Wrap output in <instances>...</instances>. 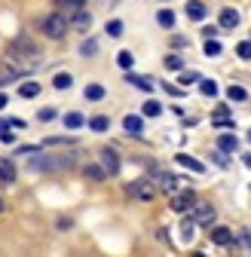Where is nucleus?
<instances>
[{"instance_id": "26", "label": "nucleus", "mask_w": 251, "mask_h": 257, "mask_svg": "<svg viewBox=\"0 0 251 257\" xmlns=\"http://www.w3.org/2000/svg\"><path fill=\"white\" fill-rule=\"evenodd\" d=\"M202 52H205V55L211 58V55H221V52H224V46L217 43L214 37H205V46H202Z\"/></svg>"}, {"instance_id": "49", "label": "nucleus", "mask_w": 251, "mask_h": 257, "mask_svg": "<svg viewBox=\"0 0 251 257\" xmlns=\"http://www.w3.org/2000/svg\"><path fill=\"white\" fill-rule=\"evenodd\" d=\"M248 141H251V128H248Z\"/></svg>"}, {"instance_id": "15", "label": "nucleus", "mask_w": 251, "mask_h": 257, "mask_svg": "<svg viewBox=\"0 0 251 257\" xmlns=\"http://www.w3.org/2000/svg\"><path fill=\"white\" fill-rule=\"evenodd\" d=\"M178 166H184L187 172H196V175H205V166L199 163V159L187 156V153H178Z\"/></svg>"}, {"instance_id": "25", "label": "nucleus", "mask_w": 251, "mask_h": 257, "mask_svg": "<svg viewBox=\"0 0 251 257\" xmlns=\"http://www.w3.org/2000/svg\"><path fill=\"white\" fill-rule=\"evenodd\" d=\"M83 175H86L89 181H104V178H107V172H104L101 166H86V169H83Z\"/></svg>"}, {"instance_id": "44", "label": "nucleus", "mask_w": 251, "mask_h": 257, "mask_svg": "<svg viewBox=\"0 0 251 257\" xmlns=\"http://www.w3.org/2000/svg\"><path fill=\"white\" fill-rule=\"evenodd\" d=\"M61 4H65L68 10H80V7H83V0H61Z\"/></svg>"}, {"instance_id": "43", "label": "nucleus", "mask_w": 251, "mask_h": 257, "mask_svg": "<svg viewBox=\"0 0 251 257\" xmlns=\"http://www.w3.org/2000/svg\"><path fill=\"white\" fill-rule=\"evenodd\" d=\"M0 141H4V144H16V135H13V132H4V128H0Z\"/></svg>"}, {"instance_id": "4", "label": "nucleus", "mask_w": 251, "mask_h": 257, "mask_svg": "<svg viewBox=\"0 0 251 257\" xmlns=\"http://www.w3.org/2000/svg\"><path fill=\"white\" fill-rule=\"evenodd\" d=\"M190 214L196 217V223H202V227H211V223H214V217H217L214 205H208V202H196V205L190 208Z\"/></svg>"}, {"instance_id": "34", "label": "nucleus", "mask_w": 251, "mask_h": 257, "mask_svg": "<svg viewBox=\"0 0 251 257\" xmlns=\"http://www.w3.org/2000/svg\"><path fill=\"white\" fill-rule=\"evenodd\" d=\"M211 159H214V166H217V169H227V166H230V159H227V153H224V150H214V153H211Z\"/></svg>"}, {"instance_id": "3", "label": "nucleus", "mask_w": 251, "mask_h": 257, "mask_svg": "<svg viewBox=\"0 0 251 257\" xmlns=\"http://www.w3.org/2000/svg\"><path fill=\"white\" fill-rule=\"evenodd\" d=\"M10 52L16 55V61H37V58H40V49L31 43L28 37H16V40L10 43Z\"/></svg>"}, {"instance_id": "29", "label": "nucleus", "mask_w": 251, "mask_h": 257, "mask_svg": "<svg viewBox=\"0 0 251 257\" xmlns=\"http://www.w3.org/2000/svg\"><path fill=\"white\" fill-rule=\"evenodd\" d=\"M141 113H144V116H160V113H163V104L150 98V101H144V107H141Z\"/></svg>"}, {"instance_id": "8", "label": "nucleus", "mask_w": 251, "mask_h": 257, "mask_svg": "<svg viewBox=\"0 0 251 257\" xmlns=\"http://www.w3.org/2000/svg\"><path fill=\"white\" fill-rule=\"evenodd\" d=\"M126 193H129V196H138V199H144V202H150V199H153V187H150L144 178L132 181L129 187H126Z\"/></svg>"}, {"instance_id": "7", "label": "nucleus", "mask_w": 251, "mask_h": 257, "mask_svg": "<svg viewBox=\"0 0 251 257\" xmlns=\"http://www.w3.org/2000/svg\"><path fill=\"white\" fill-rule=\"evenodd\" d=\"M101 163H104V172L107 175H119V169H122V159H119V153L113 147H104L101 150Z\"/></svg>"}, {"instance_id": "38", "label": "nucleus", "mask_w": 251, "mask_h": 257, "mask_svg": "<svg viewBox=\"0 0 251 257\" xmlns=\"http://www.w3.org/2000/svg\"><path fill=\"white\" fill-rule=\"evenodd\" d=\"M55 116H58V110H55V107H43V110L37 113V119H40V122H49V119H55Z\"/></svg>"}, {"instance_id": "24", "label": "nucleus", "mask_w": 251, "mask_h": 257, "mask_svg": "<svg viewBox=\"0 0 251 257\" xmlns=\"http://www.w3.org/2000/svg\"><path fill=\"white\" fill-rule=\"evenodd\" d=\"M104 34H107V37H113V40H116V37H122V22H119V19H110V22L104 25Z\"/></svg>"}, {"instance_id": "12", "label": "nucleus", "mask_w": 251, "mask_h": 257, "mask_svg": "<svg viewBox=\"0 0 251 257\" xmlns=\"http://www.w3.org/2000/svg\"><path fill=\"white\" fill-rule=\"evenodd\" d=\"M196 227H199V223H196V217H193L190 211H187V214H184V220H181V239H184V242H193V236H196Z\"/></svg>"}, {"instance_id": "42", "label": "nucleus", "mask_w": 251, "mask_h": 257, "mask_svg": "<svg viewBox=\"0 0 251 257\" xmlns=\"http://www.w3.org/2000/svg\"><path fill=\"white\" fill-rule=\"evenodd\" d=\"M163 89H166L169 95H175V98H181V95H184V89H178V86H172V83H163Z\"/></svg>"}, {"instance_id": "33", "label": "nucleus", "mask_w": 251, "mask_h": 257, "mask_svg": "<svg viewBox=\"0 0 251 257\" xmlns=\"http://www.w3.org/2000/svg\"><path fill=\"white\" fill-rule=\"evenodd\" d=\"M227 95H230V101H245V98H248V92H245L242 86H230Z\"/></svg>"}, {"instance_id": "11", "label": "nucleus", "mask_w": 251, "mask_h": 257, "mask_svg": "<svg viewBox=\"0 0 251 257\" xmlns=\"http://www.w3.org/2000/svg\"><path fill=\"white\" fill-rule=\"evenodd\" d=\"M184 13H187V19H193V22H205V4L202 0H187V7H184Z\"/></svg>"}, {"instance_id": "27", "label": "nucleus", "mask_w": 251, "mask_h": 257, "mask_svg": "<svg viewBox=\"0 0 251 257\" xmlns=\"http://www.w3.org/2000/svg\"><path fill=\"white\" fill-rule=\"evenodd\" d=\"M178 83H181V89H187L190 83H199V74H196V71H184V68H181V77H178Z\"/></svg>"}, {"instance_id": "30", "label": "nucleus", "mask_w": 251, "mask_h": 257, "mask_svg": "<svg viewBox=\"0 0 251 257\" xmlns=\"http://www.w3.org/2000/svg\"><path fill=\"white\" fill-rule=\"evenodd\" d=\"M199 92L211 98V95H217V83H214V80H205V77H199Z\"/></svg>"}, {"instance_id": "5", "label": "nucleus", "mask_w": 251, "mask_h": 257, "mask_svg": "<svg viewBox=\"0 0 251 257\" xmlns=\"http://www.w3.org/2000/svg\"><path fill=\"white\" fill-rule=\"evenodd\" d=\"M122 128H126V135L141 138V135H144V113H129V116H122Z\"/></svg>"}, {"instance_id": "10", "label": "nucleus", "mask_w": 251, "mask_h": 257, "mask_svg": "<svg viewBox=\"0 0 251 257\" xmlns=\"http://www.w3.org/2000/svg\"><path fill=\"white\" fill-rule=\"evenodd\" d=\"M239 22H242V16H239L236 10H230V7H224V10H221V16H217V25H221L224 31L239 28Z\"/></svg>"}, {"instance_id": "47", "label": "nucleus", "mask_w": 251, "mask_h": 257, "mask_svg": "<svg viewBox=\"0 0 251 257\" xmlns=\"http://www.w3.org/2000/svg\"><path fill=\"white\" fill-rule=\"evenodd\" d=\"M4 107H7V95H4V92H0V110H4Z\"/></svg>"}, {"instance_id": "17", "label": "nucleus", "mask_w": 251, "mask_h": 257, "mask_svg": "<svg viewBox=\"0 0 251 257\" xmlns=\"http://www.w3.org/2000/svg\"><path fill=\"white\" fill-rule=\"evenodd\" d=\"M126 83L138 86L141 92H153V80H150V77H144V74H126Z\"/></svg>"}, {"instance_id": "14", "label": "nucleus", "mask_w": 251, "mask_h": 257, "mask_svg": "<svg viewBox=\"0 0 251 257\" xmlns=\"http://www.w3.org/2000/svg\"><path fill=\"white\" fill-rule=\"evenodd\" d=\"M68 25H74V28H80V31H89V28H92V13L80 7V10H74V19H71Z\"/></svg>"}, {"instance_id": "22", "label": "nucleus", "mask_w": 251, "mask_h": 257, "mask_svg": "<svg viewBox=\"0 0 251 257\" xmlns=\"http://www.w3.org/2000/svg\"><path fill=\"white\" fill-rule=\"evenodd\" d=\"M19 95H22V98H37V95H40V83H22Z\"/></svg>"}, {"instance_id": "39", "label": "nucleus", "mask_w": 251, "mask_h": 257, "mask_svg": "<svg viewBox=\"0 0 251 257\" xmlns=\"http://www.w3.org/2000/svg\"><path fill=\"white\" fill-rule=\"evenodd\" d=\"M224 116H230V107L227 104H217L214 113H211V119H224Z\"/></svg>"}, {"instance_id": "18", "label": "nucleus", "mask_w": 251, "mask_h": 257, "mask_svg": "<svg viewBox=\"0 0 251 257\" xmlns=\"http://www.w3.org/2000/svg\"><path fill=\"white\" fill-rule=\"evenodd\" d=\"M83 95H86V101H101V98H104V86L89 83V86L83 89Z\"/></svg>"}, {"instance_id": "37", "label": "nucleus", "mask_w": 251, "mask_h": 257, "mask_svg": "<svg viewBox=\"0 0 251 257\" xmlns=\"http://www.w3.org/2000/svg\"><path fill=\"white\" fill-rule=\"evenodd\" d=\"M236 55H239V58H245V61H248V58H251V40H242V43H239V46H236Z\"/></svg>"}, {"instance_id": "32", "label": "nucleus", "mask_w": 251, "mask_h": 257, "mask_svg": "<svg viewBox=\"0 0 251 257\" xmlns=\"http://www.w3.org/2000/svg\"><path fill=\"white\" fill-rule=\"evenodd\" d=\"M160 187H163L166 193H172V190L178 187V178H175V175H169V172H163V175H160Z\"/></svg>"}, {"instance_id": "45", "label": "nucleus", "mask_w": 251, "mask_h": 257, "mask_svg": "<svg viewBox=\"0 0 251 257\" xmlns=\"http://www.w3.org/2000/svg\"><path fill=\"white\" fill-rule=\"evenodd\" d=\"M239 236H242V242H245V248H248V251H251V230H242V233H239Z\"/></svg>"}, {"instance_id": "21", "label": "nucleus", "mask_w": 251, "mask_h": 257, "mask_svg": "<svg viewBox=\"0 0 251 257\" xmlns=\"http://www.w3.org/2000/svg\"><path fill=\"white\" fill-rule=\"evenodd\" d=\"M80 55H83V58L98 55V40H92V37H89V40H83V43H80Z\"/></svg>"}, {"instance_id": "1", "label": "nucleus", "mask_w": 251, "mask_h": 257, "mask_svg": "<svg viewBox=\"0 0 251 257\" xmlns=\"http://www.w3.org/2000/svg\"><path fill=\"white\" fill-rule=\"evenodd\" d=\"M40 31L49 40H61V37H65V31H68V19L61 16V13H49L46 19H40Z\"/></svg>"}, {"instance_id": "13", "label": "nucleus", "mask_w": 251, "mask_h": 257, "mask_svg": "<svg viewBox=\"0 0 251 257\" xmlns=\"http://www.w3.org/2000/svg\"><path fill=\"white\" fill-rule=\"evenodd\" d=\"M16 163L13 159H7V156H0V181L4 184H16Z\"/></svg>"}, {"instance_id": "9", "label": "nucleus", "mask_w": 251, "mask_h": 257, "mask_svg": "<svg viewBox=\"0 0 251 257\" xmlns=\"http://www.w3.org/2000/svg\"><path fill=\"white\" fill-rule=\"evenodd\" d=\"M208 236H211V242H214V245H221V248L236 245V236L230 233V227H211V230H208Z\"/></svg>"}, {"instance_id": "36", "label": "nucleus", "mask_w": 251, "mask_h": 257, "mask_svg": "<svg viewBox=\"0 0 251 257\" xmlns=\"http://www.w3.org/2000/svg\"><path fill=\"white\" fill-rule=\"evenodd\" d=\"M166 68H169V71H181V68H184V58H181V55H169V58H166Z\"/></svg>"}, {"instance_id": "23", "label": "nucleus", "mask_w": 251, "mask_h": 257, "mask_svg": "<svg viewBox=\"0 0 251 257\" xmlns=\"http://www.w3.org/2000/svg\"><path fill=\"white\" fill-rule=\"evenodd\" d=\"M156 25H163V28H175V13L163 7L160 13H156Z\"/></svg>"}, {"instance_id": "35", "label": "nucleus", "mask_w": 251, "mask_h": 257, "mask_svg": "<svg viewBox=\"0 0 251 257\" xmlns=\"http://www.w3.org/2000/svg\"><path fill=\"white\" fill-rule=\"evenodd\" d=\"M43 144H49V147H58V144H77V138H71V135L61 138V135H58V138H46Z\"/></svg>"}, {"instance_id": "19", "label": "nucleus", "mask_w": 251, "mask_h": 257, "mask_svg": "<svg viewBox=\"0 0 251 257\" xmlns=\"http://www.w3.org/2000/svg\"><path fill=\"white\" fill-rule=\"evenodd\" d=\"M86 125L92 128V132H107V128H110V119H107V116H92V119H86Z\"/></svg>"}, {"instance_id": "2", "label": "nucleus", "mask_w": 251, "mask_h": 257, "mask_svg": "<svg viewBox=\"0 0 251 257\" xmlns=\"http://www.w3.org/2000/svg\"><path fill=\"white\" fill-rule=\"evenodd\" d=\"M28 166H31V172H55V169H71V166H74V156H58V159H49V156H34Z\"/></svg>"}, {"instance_id": "40", "label": "nucleus", "mask_w": 251, "mask_h": 257, "mask_svg": "<svg viewBox=\"0 0 251 257\" xmlns=\"http://www.w3.org/2000/svg\"><path fill=\"white\" fill-rule=\"evenodd\" d=\"M211 125H214V128H236V122L227 119V116H224V119H211Z\"/></svg>"}, {"instance_id": "48", "label": "nucleus", "mask_w": 251, "mask_h": 257, "mask_svg": "<svg viewBox=\"0 0 251 257\" xmlns=\"http://www.w3.org/2000/svg\"><path fill=\"white\" fill-rule=\"evenodd\" d=\"M0 211H4V199H0Z\"/></svg>"}, {"instance_id": "20", "label": "nucleus", "mask_w": 251, "mask_h": 257, "mask_svg": "<svg viewBox=\"0 0 251 257\" xmlns=\"http://www.w3.org/2000/svg\"><path fill=\"white\" fill-rule=\"evenodd\" d=\"M116 64H119L122 71H129L132 64H135V55H132L129 49H119V52H116Z\"/></svg>"}, {"instance_id": "6", "label": "nucleus", "mask_w": 251, "mask_h": 257, "mask_svg": "<svg viewBox=\"0 0 251 257\" xmlns=\"http://www.w3.org/2000/svg\"><path fill=\"white\" fill-rule=\"evenodd\" d=\"M193 205H196V193H193V190H184V193H178V196L172 199V208H175L178 214H187Z\"/></svg>"}, {"instance_id": "31", "label": "nucleus", "mask_w": 251, "mask_h": 257, "mask_svg": "<svg viewBox=\"0 0 251 257\" xmlns=\"http://www.w3.org/2000/svg\"><path fill=\"white\" fill-rule=\"evenodd\" d=\"M80 125H86V119L80 113H65V128H71V132H74V128H80Z\"/></svg>"}, {"instance_id": "16", "label": "nucleus", "mask_w": 251, "mask_h": 257, "mask_svg": "<svg viewBox=\"0 0 251 257\" xmlns=\"http://www.w3.org/2000/svg\"><path fill=\"white\" fill-rule=\"evenodd\" d=\"M217 150H224V153H236L239 150V138L236 135H217Z\"/></svg>"}, {"instance_id": "28", "label": "nucleus", "mask_w": 251, "mask_h": 257, "mask_svg": "<svg viewBox=\"0 0 251 257\" xmlns=\"http://www.w3.org/2000/svg\"><path fill=\"white\" fill-rule=\"evenodd\" d=\"M52 86H55V89H71V86H74V77H71V74H55V77H52Z\"/></svg>"}, {"instance_id": "46", "label": "nucleus", "mask_w": 251, "mask_h": 257, "mask_svg": "<svg viewBox=\"0 0 251 257\" xmlns=\"http://www.w3.org/2000/svg\"><path fill=\"white\" fill-rule=\"evenodd\" d=\"M242 166H245V169H251V153H242Z\"/></svg>"}, {"instance_id": "41", "label": "nucleus", "mask_w": 251, "mask_h": 257, "mask_svg": "<svg viewBox=\"0 0 251 257\" xmlns=\"http://www.w3.org/2000/svg\"><path fill=\"white\" fill-rule=\"evenodd\" d=\"M202 34H205V37H217V34H221V25H205Z\"/></svg>"}]
</instances>
